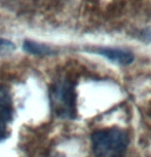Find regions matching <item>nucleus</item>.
<instances>
[{"mask_svg":"<svg viewBox=\"0 0 151 157\" xmlns=\"http://www.w3.org/2000/svg\"><path fill=\"white\" fill-rule=\"evenodd\" d=\"M95 157H126L129 136L119 128L98 130L91 136Z\"/></svg>","mask_w":151,"mask_h":157,"instance_id":"f257e3e1","label":"nucleus"},{"mask_svg":"<svg viewBox=\"0 0 151 157\" xmlns=\"http://www.w3.org/2000/svg\"><path fill=\"white\" fill-rule=\"evenodd\" d=\"M75 90L69 80H60L50 88V105L58 116L73 118L75 115Z\"/></svg>","mask_w":151,"mask_h":157,"instance_id":"f03ea898","label":"nucleus"},{"mask_svg":"<svg viewBox=\"0 0 151 157\" xmlns=\"http://www.w3.org/2000/svg\"><path fill=\"white\" fill-rule=\"evenodd\" d=\"M13 118V107L6 88L0 87V141L8 136L7 125Z\"/></svg>","mask_w":151,"mask_h":157,"instance_id":"7ed1b4c3","label":"nucleus"},{"mask_svg":"<svg viewBox=\"0 0 151 157\" xmlns=\"http://www.w3.org/2000/svg\"><path fill=\"white\" fill-rule=\"evenodd\" d=\"M95 52L105 57L109 61L116 63L117 65H130L134 61V55L130 50L122 48H109L102 47L95 50Z\"/></svg>","mask_w":151,"mask_h":157,"instance_id":"20e7f679","label":"nucleus"},{"mask_svg":"<svg viewBox=\"0 0 151 157\" xmlns=\"http://www.w3.org/2000/svg\"><path fill=\"white\" fill-rule=\"evenodd\" d=\"M24 49L28 52L29 54L37 55V56H45L52 54V50L43 44H39L33 41H25L24 42Z\"/></svg>","mask_w":151,"mask_h":157,"instance_id":"39448f33","label":"nucleus"},{"mask_svg":"<svg viewBox=\"0 0 151 157\" xmlns=\"http://www.w3.org/2000/svg\"><path fill=\"white\" fill-rule=\"evenodd\" d=\"M14 45L10 42V41L0 38V52H4V50L14 49Z\"/></svg>","mask_w":151,"mask_h":157,"instance_id":"423d86ee","label":"nucleus"},{"mask_svg":"<svg viewBox=\"0 0 151 157\" xmlns=\"http://www.w3.org/2000/svg\"><path fill=\"white\" fill-rule=\"evenodd\" d=\"M145 38H147V40H150L151 41V31L145 34Z\"/></svg>","mask_w":151,"mask_h":157,"instance_id":"0eeeda50","label":"nucleus"}]
</instances>
